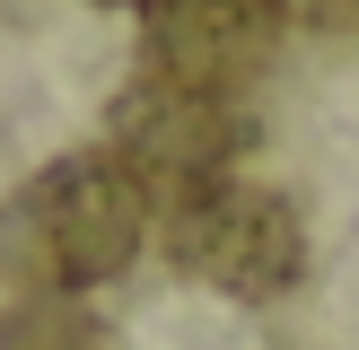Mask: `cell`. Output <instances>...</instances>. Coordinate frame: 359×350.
Instances as JSON below:
<instances>
[{
  "label": "cell",
  "mask_w": 359,
  "mask_h": 350,
  "mask_svg": "<svg viewBox=\"0 0 359 350\" xmlns=\"http://www.w3.org/2000/svg\"><path fill=\"white\" fill-rule=\"evenodd\" d=\"M97 9H149V0H97Z\"/></svg>",
  "instance_id": "52a82bcc"
},
{
  "label": "cell",
  "mask_w": 359,
  "mask_h": 350,
  "mask_svg": "<svg viewBox=\"0 0 359 350\" xmlns=\"http://www.w3.org/2000/svg\"><path fill=\"white\" fill-rule=\"evenodd\" d=\"M0 350H105V324L70 289H18V307L0 315Z\"/></svg>",
  "instance_id": "5b68a950"
},
{
  "label": "cell",
  "mask_w": 359,
  "mask_h": 350,
  "mask_svg": "<svg viewBox=\"0 0 359 350\" xmlns=\"http://www.w3.org/2000/svg\"><path fill=\"white\" fill-rule=\"evenodd\" d=\"M290 0H149V70L158 79H193V88H228L255 79L272 62Z\"/></svg>",
  "instance_id": "277c9868"
},
{
  "label": "cell",
  "mask_w": 359,
  "mask_h": 350,
  "mask_svg": "<svg viewBox=\"0 0 359 350\" xmlns=\"http://www.w3.org/2000/svg\"><path fill=\"white\" fill-rule=\"evenodd\" d=\"M290 18H307L325 35H359V0H290Z\"/></svg>",
  "instance_id": "8992f818"
},
{
  "label": "cell",
  "mask_w": 359,
  "mask_h": 350,
  "mask_svg": "<svg viewBox=\"0 0 359 350\" xmlns=\"http://www.w3.org/2000/svg\"><path fill=\"white\" fill-rule=\"evenodd\" d=\"M167 262L184 280H202V289H219V298L263 307V298L298 289L307 227H298V210L280 192L245 184V175H219V184H193V192L167 202Z\"/></svg>",
  "instance_id": "7a4b0ae2"
},
{
  "label": "cell",
  "mask_w": 359,
  "mask_h": 350,
  "mask_svg": "<svg viewBox=\"0 0 359 350\" xmlns=\"http://www.w3.org/2000/svg\"><path fill=\"white\" fill-rule=\"evenodd\" d=\"M105 140H114L105 158H114L140 192H167L175 202V192H193V184L237 175V158L255 149V114H245L228 88H193V79L140 70L114 97V114H105Z\"/></svg>",
  "instance_id": "3957f363"
},
{
  "label": "cell",
  "mask_w": 359,
  "mask_h": 350,
  "mask_svg": "<svg viewBox=\"0 0 359 350\" xmlns=\"http://www.w3.org/2000/svg\"><path fill=\"white\" fill-rule=\"evenodd\" d=\"M149 237V192L114 158H62L0 210V272L18 289H97Z\"/></svg>",
  "instance_id": "6da1fadb"
}]
</instances>
